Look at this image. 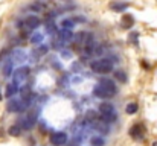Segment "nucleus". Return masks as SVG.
<instances>
[{
  "instance_id": "23",
  "label": "nucleus",
  "mask_w": 157,
  "mask_h": 146,
  "mask_svg": "<svg viewBox=\"0 0 157 146\" xmlns=\"http://www.w3.org/2000/svg\"><path fill=\"white\" fill-rule=\"evenodd\" d=\"M43 41V34H40V32H37V34H34L32 37H31V43L32 44H38V43H41Z\"/></svg>"
},
{
  "instance_id": "17",
  "label": "nucleus",
  "mask_w": 157,
  "mask_h": 146,
  "mask_svg": "<svg viewBox=\"0 0 157 146\" xmlns=\"http://www.w3.org/2000/svg\"><path fill=\"white\" fill-rule=\"evenodd\" d=\"M110 8L116 12H124L127 8H128V3H124V2H111L110 3Z\"/></svg>"
},
{
  "instance_id": "11",
  "label": "nucleus",
  "mask_w": 157,
  "mask_h": 146,
  "mask_svg": "<svg viewBox=\"0 0 157 146\" xmlns=\"http://www.w3.org/2000/svg\"><path fill=\"white\" fill-rule=\"evenodd\" d=\"M25 23L28 24V29H35L40 26V18L37 15H28L25 18Z\"/></svg>"
},
{
  "instance_id": "16",
  "label": "nucleus",
  "mask_w": 157,
  "mask_h": 146,
  "mask_svg": "<svg viewBox=\"0 0 157 146\" xmlns=\"http://www.w3.org/2000/svg\"><path fill=\"white\" fill-rule=\"evenodd\" d=\"M70 9H75V3L73 2H70V0H61L59 3H58V12L59 11H70Z\"/></svg>"
},
{
  "instance_id": "26",
  "label": "nucleus",
  "mask_w": 157,
  "mask_h": 146,
  "mask_svg": "<svg viewBox=\"0 0 157 146\" xmlns=\"http://www.w3.org/2000/svg\"><path fill=\"white\" fill-rule=\"evenodd\" d=\"M46 31H48L49 34H55V32H56V26H55L53 21H49V23L46 24Z\"/></svg>"
},
{
  "instance_id": "29",
  "label": "nucleus",
  "mask_w": 157,
  "mask_h": 146,
  "mask_svg": "<svg viewBox=\"0 0 157 146\" xmlns=\"http://www.w3.org/2000/svg\"><path fill=\"white\" fill-rule=\"evenodd\" d=\"M137 37H139V34H137V32H133V34L130 35V41H131V43H136V41H137Z\"/></svg>"
},
{
  "instance_id": "24",
  "label": "nucleus",
  "mask_w": 157,
  "mask_h": 146,
  "mask_svg": "<svg viewBox=\"0 0 157 146\" xmlns=\"http://www.w3.org/2000/svg\"><path fill=\"white\" fill-rule=\"evenodd\" d=\"M113 75H114V78H116L117 81H121V82H125V81H127V75H125V72H122V70H117V72H114Z\"/></svg>"
},
{
  "instance_id": "32",
  "label": "nucleus",
  "mask_w": 157,
  "mask_h": 146,
  "mask_svg": "<svg viewBox=\"0 0 157 146\" xmlns=\"http://www.w3.org/2000/svg\"><path fill=\"white\" fill-rule=\"evenodd\" d=\"M153 146H157V140H156V142H154V143H153Z\"/></svg>"
},
{
  "instance_id": "20",
  "label": "nucleus",
  "mask_w": 157,
  "mask_h": 146,
  "mask_svg": "<svg viewBox=\"0 0 157 146\" xmlns=\"http://www.w3.org/2000/svg\"><path fill=\"white\" fill-rule=\"evenodd\" d=\"M73 26H75V21H73V20H69V18H66V20H63V21H61V29L70 31Z\"/></svg>"
},
{
  "instance_id": "2",
  "label": "nucleus",
  "mask_w": 157,
  "mask_h": 146,
  "mask_svg": "<svg viewBox=\"0 0 157 146\" xmlns=\"http://www.w3.org/2000/svg\"><path fill=\"white\" fill-rule=\"evenodd\" d=\"M99 116L107 123H113L117 119V114H116L114 107L111 103H108V102H104V103L99 105Z\"/></svg>"
},
{
  "instance_id": "28",
  "label": "nucleus",
  "mask_w": 157,
  "mask_h": 146,
  "mask_svg": "<svg viewBox=\"0 0 157 146\" xmlns=\"http://www.w3.org/2000/svg\"><path fill=\"white\" fill-rule=\"evenodd\" d=\"M105 50H104V46H95V55H102L104 53Z\"/></svg>"
},
{
  "instance_id": "8",
  "label": "nucleus",
  "mask_w": 157,
  "mask_h": 146,
  "mask_svg": "<svg viewBox=\"0 0 157 146\" xmlns=\"http://www.w3.org/2000/svg\"><path fill=\"white\" fill-rule=\"evenodd\" d=\"M92 126H93V129L95 131H98L99 134H108V123L102 120V119H96L93 123H92Z\"/></svg>"
},
{
  "instance_id": "14",
  "label": "nucleus",
  "mask_w": 157,
  "mask_h": 146,
  "mask_svg": "<svg viewBox=\"0 0 157 146\" xmlns=\"http://www.w3.org/2000/svg\"><path fill=\"white\" fill-rule=\"evenodd\" d=\"M26 61V53L20 49H15L12 52V62H23Z\"/></svg>"
},
{
  "instance_id": "25",
  "label": "nucleus",
  "mask_w": 157,
  "mask_h": 146,
  "mask_svg": "<svg viewBox=\"0 0 157 146\" xmlns=\"http://www.w3.org/2000/svg\"><path fill=\"white\" fill-rule=\"evenodd\" d=\"M86 34H87V32H78L76 35H73L75 43H82V41H84V38H86Z\"/></svg>"
},
{
  "instance_id": "4",
  "label": "nucleus",
  "mask_w": 157,
  "mask_h": 146,
  "mask_svg": "<svg viewBox=\"0 0 157 146\" xmlns=\"http://www.w3.org/2000/svg\"><path fill=\"white\" fill-rule=\"evenodd\" d=\"M6 108H8V111H11V113H20V111H25V110L28 108V105H26L23 100L20 102V100H15V99L12 100V99H11V100L8 102V107H6Z\"/></svg>"
},
{
  "instance_id": "15",
  "label": "nucleus",
  "mask_w": 157,
  "mask_h": 146,
  "mask_svg": "<svg viewBox=\"0 0 157 146\" xmlns=\"http://www.w3.org/2000/svg\"><path fill=\"white\" fill-rule=\"evenodd\" d=\"M12 59H6L3 64H2V72H3V76L5 78H8V76H11V73H12Z\"/></svg>"
},
{
  "instance_id": "31",
  "label": "nucleus",
  "mask_w": 157,
  "mask_h": 146,
  "mask_svg": "<svg viewBox=\"0 0 157 146\" xmlns=\"http://www.w3.org/2000/svg\"><path fill=\"white\" fill-rule=\"evenodd\" d=\"M2 99H3V97H2V90H0V100H2Z\"/></svg>"
},
{
  "instance_id": "13",
  "label": "nucleus",
  "mask_w": 157,
  "mask_h": 146,
  "mask_svg": "<svg viewBox=\"0 0 157 146\" xmlns=\"http://www.w3.org/2000/svg\"><path fill=\"white\" fill-rule=\"evenodd\" d=\"M121 24H122L124 29H130V28L134 24L133 15H131V14H124V17H122V20H121Z\"/></svg>"
},
{
  "instance_id": "3",
  "label": "nucleus",
  "mask_w": 157,
  "mask_h": 146,
  "mask_svg": "<svg viewBox=\"0 0 157 146\" xmlns=\"http://www.w3.org/2000/svg\"><path fill=\"white\" fill-rule=\"evenodd\" d=\"M92 70L95 73H99V75H105V73H110L113 70V61L111 59H107V58H101L98 61H93L90 64Z\"/></svg>"
},
{
  "instance_id": "18",
  "label": "nucleus",
  "mask_w": 157,
  "mask_h": 146,
  "mask_svg": "<svg viewBox=\"0 0 157 146\" xmlns=\"http://www.w3.org/2000/svg\"><path fill=\"white\" fill-rule=\"evenodd\" d=\"M58 38H59L63 43H66V41H70V40H73V34H72L70 31L61 29V31H58Z\"/></svg>"
},
{
  "instance_id": "19",
  "label": "nucleus",
  "mask_w": 157,
  "mask_h": 146,
  "mask_svg": "<svg viewBox=\"0 0 157 146\" xmlns=\"http://www.w3.org/2000/svg\"><path fill=\"white\" fill-rule=\"evenodd\" d=\"M137 103L136 102H130L127 107H125V111H127V114H136L137 113Z\"/></svg>"
},
{
  "instance_id": "10",
  "label": "nucleus",
  "mask_w": 157,
  "mask_h": 146,
  "mask_svg": "<svg viewBox=\"0 0 157 146\" xmlns=\"http://www.w3.org/2000/svg\"><path fill=\"white\" fill-rule=\"evenodd\" d=\"M29 8H31L32 11H35V12H43V11H46L48 3L43 2V0H34V2L29 5Z\"/></svg>"
},
{
  "instance_id": "22",
  "label": "nucleus",
  "mask_w": 157,
  "mask_h": 146,
  "mask_svg": "<svg viewBox=\"0 0 157 146\" xmlns=\"http://www.w3.org/2000/svg\"><path fill=\"white\" fill-rule=\"evenodd\" d=\"M90 143H92V146H104L105 140L102 137H99V136H95V137H92Z\"/></svg>"
},
{
  "instance_id": "9",
  "label": "nucleus",
  "mask_w": 157,
  "mask_h": 146,
  "mask_svg": "<svg viewBox=\"0 0 157 146\" xmlns=\"http://www.w3.org/2000/svg\"><path fill=\"white\" fill-rule=\"evenodd\" d=\"M29 75V67H21L18 70L14 72V82H20L21 79H26V76Z\"/></svg>"
},
{
  "instance_id": "6",
  "label": "nucleus",
  "mask_w": 157,
  "mask_h": 146,
  "mask_svg": "<svg viewBox=\"0 0 157 146\" xmlns=\"http://www.w3.org/2000/svg\"><path fill=\"white\" fill-rule=\"evenodd\" d=\"M144 134H145V129H144V126L140 123H136V125H133L130 128V136L134 140H142L144 139Z\"/></svg>"
},
{
  "instance_id": "1",
  "label": "nucleus",
  "mask_w": 157,
  "mask_h": 146,
  "mask_svg": "<svg viewBox=\"0 0 157 146\" xmlns=\"http://www.w3.org/2000/svg\"><path fill=\"white\" fill-rule=\"evenodd\" d=\"M116 93H117V85L111 79H101L99 84H96L93 88V95L96 97H102V99H108V97L114 96Z\"/></svg>"
},
{
  "instance_id": "21",
  "label": "nucleus",
  "mask_w": 157,
  "mask_h": 146,
  "mask_svg": "<svg viewBox=\"0 0 157 146\" xmlns=\"http://www.w3.org/2000/svg\"><path fill=\"white\" fill-rule=\"evenodd\" d=\"M11 136H14V137H17V136H20L21 134V126L20 125H12L11 128H9V131H8Z\"/></svg>"
},
{
  "instance_id": "30",
  "label": "nucleus",
  "mask_w": 157,
  "mask_h": 146,
  "mask_svg": "<svg viewBox=\"0 0 157 146\" xmlns=\"http://www.w3.org/2000/svg\"><path fill=\"white\" fill-rule=\"evenodd\" d=\"M79 145V142H78V140H76V142H72V143H70V146H78Z\"/></svg>"
},
{
  "instance_id": "27",
  "label": "nucleus",
  "mask_w": 157,
  "mask_h": 146,
  "mask_svg": "<svg viewBox=\"0 0 157 146\" xmlns=\"http://www.w3.org/2000/svg\"><path fill=\"white\" fill-rule=\"evenodd\" d=\"M37 56H41V55H44V53H48V46H40V47L37 49L35 52H34Z\"/></svg>"
},
{
  "instance_id": "12",
  "label": "nucleus",
  "mask_w": 157,
  "mask_h": 146,
  "mask_svg": "<svg viewBox=\"0 0 157 146\" xmlns=\"http://www.w3.org/2000/svg\"><path fill=\"white\" fill-rule=\"evenodd\" d=\"M18 84L17 82H11L6 85V92H5V96L6 97H14L17 93H18Z\"/></svg>"
},
{
  "instance_id": "7",
  "label": "nucleus",
  "mask_w": 157,
  "mask_h": 146,
  "mask_svg": "<svg viewBox=\"0 0 157 146\" xmlns=\"http://www.w3.org/2000/svg\"><path fill=\"white\" fill-rule=\"evenodd\" d=\"M21 122H23V123H21V128H25V129L34 128V126H35V122H37V114H35V111L29 113Z\"/></svg>"
},
{
  "instance_id": "5",
  "label": "nucleus",
  "mask_w": 157,
  "mask_h": 146,
  "mask_svg": "<svg viewBox=\"0 0 157 146\" xmlns=\"http://www.w3.org/2000/svg\"><path fill=\"white\" fill-rule=\"evenodd\" d=\"M51 143L55 146L66 145V143H67V134H66V133H61V131L53 133L52 136H51Z\"/></svg>"
}]
</instances>
